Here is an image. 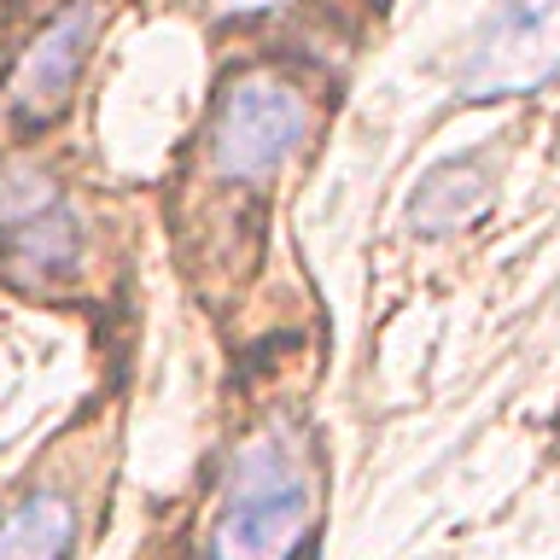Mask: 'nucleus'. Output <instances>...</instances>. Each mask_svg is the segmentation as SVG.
<instances>
[{
  "label": "nucleus",
  "instance_id": "obj_4",
  "mask_svg": "<svg viewBox=\"0 0 560 560\" xmlns=\"http://www.w3.org/2000/svg\"><path fill=\"white\" fill-rule=\"evenodd\" d=\"M560 77V0H508L462 65L467 100H514Z\"/></svg>",
  "mask_w": 560,
  "mask_h": 560
},
{
  "label": "nucleus",
  "instance_id": "obj_2",
  "mask_svg": "<svg viewBox=\"0 0 560 560\" xmlns=\"http://www.w3.org/2000/svg\"><path fill=\"white\" fill-rule=\"evenodd\" d=\"M315 105L292 77L280 70H245L217 94L205 129L210 170L222 182H269L287 158L310 140Z\"/></svg>",
  "mask_w": 560,
  "mask_h": 560
},
{
  "label": "nucleus",
  "instance_id": "obj_5",
  "mask_svg": "<svg viewBox=\"0 0 560 560\" xmlns=\"http://www.w3.org/2000/svg\"><path fill=\"white\" fill-rule=\"evenodd\" d=\"M105 12H112L105 0H70V7L52 12L47 30L24 47V59L12 70V105L24 117H47L65 105V94L77 88L82 65H88V47H94L100 30H105Z\"/></svg>",
  "mask_w": 560,
  "mask_h": 560
},
{
  "label": "nucleus",
  "instance_id": "obj_8",
  "mask_svg": "<svg viewBox=\"0 0 560 560\" xmlns=\"http://www.w3.org/2000/svg\"><path fill=\"white\" fill-rule=\"evenodd\" d=\"M217 12H234V18H252V12H280L292 7V0H210Z\"/></svg>",
  "mask_w": 560,
  "mask_h": 560
},
{
  "label": "nucleus",
  "instance_id": "obj_6",
  "mask_svg": "<svg viewBox=\"0 0 560 560\" xmlns=\"http://www.w3.org/2000/svg\"><path fill=\"white\" fill-rule=\"evenodd\" d=\"M490 199V182H485V164L472 158H444L420 175L415 199H409V222L420 234H455L467 217H479Z\"/></svg>",
  "mask_w": 560,
  "mask_h": 560
},
{
  "label": "nucleus",
  "instance_id": "obj_3",
  "mask_svg": "<svg viewBox=\"0 0 560 560\" xmlns=\"http://www.w3.org/2000/svg\"><path fill=\"white\" fill-rule=\"evenodd\" d=\"M0 252H7L12 275L24 280H52L70 275L82 257V222L59 182L30 164V158H7L0 164Z\"/></svg>",
  "mask_w": 560,
  "mask_h": 560
},
{
  "label": "nucleus",
  "instance_id": "obj_7",
  "mask_svg": "<svg viewBox=\"0 0 560 560\" xmlns=\"http://www.w3.org/2000/svg\"><path fill=\"white\" fill-rule=\"evenodd\" d=\"M77 542V514L59 490H30L0 514V560H65Z\"/></svg>",
  "mask_w": 560,
  "mask_h": 560
},
{
  "label": "nucleus",
  "instance_id": "obj_1",
  "mask_svg": "<svg viewBox=\"0 0 560 560\" xmlns=\"http://www.w3.org/2000/svg\"><path fill=\"white\" fill-rule=\"evenodd\" d=\"M315 532V467L287 427L234 450L210 514V560H292Z\"/></svg>",
  "mask_w": 560,
  "mask_h": 560
}]
</instances>
